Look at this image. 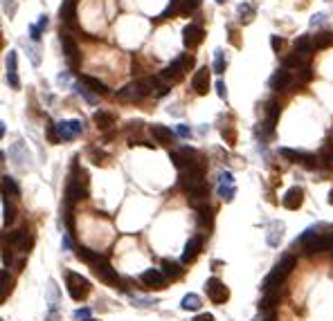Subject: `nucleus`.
Wrapping results in <instances>:
<instances>
[{
	"mask_svg": "<svg viewBox=\"0 0 333 321\" xmlns=\"http://www.w3.org/2000/svg\"><path fill=\"white\" fill-rule=\"evenodd\" d=\"M9 243H12V247H16V250H20V252H27L29 247H32V238L27 236V231L25 229L12 231V234H9Z\"/></svg>",
	"mask_w": 333,
	"mask_h": 321,
	"instance_id": "13",
	"label": "nucleus"
},
{
	"mask_svg": "<svg viewBox=\"0 0 333 321\" xmlns=\"http://www.w3.org/2000/svg\"><path fill=\"white\" fill-rule=\"evenodd\" d=\"M288 84H290V72H286V70H277L270 76V88H273V90H284Z\"/></svg>",
	"mask_w": 333,
	"mask_h": 321,
	"instance_id": "18",
	"label": "nucleus"
},
{
	"mask_svg": "<svg viewBox=\"0 0 333 321\" xmlns=\"http://www.w3.org/2000/svg\"><path fill=\"white\" fill-rule=\"evenodd\" d=\"M59 16L65 25H75V18H77V0H63L59 9Z\"/></svg>",
	"mask_w": 333,
	"mask_h": 321,
	"instance_id": "14",
	"label": "nucleus"
},
{
	"mask_svg": "<svg viewBox=\"0 0 333 321\" xmlns=\"http://www.w3.org/2000/svg\"><path fill=\"white\" fill-rule=\"evenodd\" d=\"M36 27H39L41 32H43V29L48 27V16H41V18H39V23H36Z\"/></svg>",
	"mask_w": 333,
	"mask_h": 321,
	"instance_id": "50",
	"label": "nucleus"
},
{
	"mask_svg": "<svg viewBox=\"0 0 333 321\" xmlns=\"http://www.w3.org/2000/svg\"><path fill=\"white\" fill-rule=\"evenodd\" d=\"M198 214H201V225H210V222H212V209H210V207H207V205H201L198 207Z\"/></svg>",
	"mask_w": 333,
	"mask_h": 321,
	"instance_id": "36",
	"label": "nucleus"
},
{
	"mask_svg": "<svg viewBox=\"0 0 333 321\" xmlns=\"http://www.w3.org/2000/svg\"><path fill=\"white\" fill-rule=\"evenodd\" d=\"M331 45H333V34H331V32H320V34H315L313 48H317V50H326V48H331Z\"/></svg>",
	"mask_w": 333,
	"mask_h": 321,
	"instance_id": "23",
	"label": "nucleus"
},
{
	"mask_svg": "<svg viewBox=\"0 0 333 321\" xmlns=\"http://www.w3.org/2000/svg\"><path fill=\"white\" fill-rule=\"evenodd\" d=\"M3 211H5L3 222H5V225H9V222L14 220V209H12V205L7 203V195H3Z\"/></svg>",
	"mask_w": 333,
	"mask_h": 321,
	"instance_id": "34",
	"label": "nucleus"
},
{
	"mask_svg": "<svg viewBox=\"0 0 333 321\" xmlns=\"http://www.w3.org/2000/svg\"><path fill=\"white\" fill-rule=\"evenodd\" d=\"M216 92H218V97H221V99H225V97H227V88H225L223 81H216Z\"/></svg>",
	"mask_w": 333,
	"mask_h": 321,
	"instance_id": "46",
	"label": "nucleus"
},
{
	"mask_svg": "<svg viewBox=\"0 0 333 321\" xmlns=\"http://www.w3.org/2000/svg\"><path fill=\"white\" fill-rule=\"evenodd\" d=\"M56 128H59V135L61 139H75L79 133L83 131V126H81V122H61V124H56Z\"/></svg>",
	"mask_w": 333,
	"mask_h": 321,
	"instance_id": "12",
	"label": "nucleus"
},
{
	"mask_svg": "<svg viewBox=\"0 0 333 321\" xmlns=\"http://www.w3.org/2000/svg\"><path fill=\"white\" fill-rule=\"evenodd\" d=\"M266 112H268V126L273 128L275 122H277V117H279V103L277 101H270L268 108H266Z\"/></svg>",
	"mask_w": 333,
	"mask_h": 321,
	"instance_id": "30",
	"label": "nucleus"
},
{
	"mask_svg": "<svg viewBox=\"0 0 333 321\" xmlns=\"http://www.w3.org/2000/svg\"><path fill=\"white\" fill-rule=\"evenodd\" d=\"M302 164H304L306 169H315L317 167V157L313 153H304V157H302Z\"/></svg>",
	"mask_w": 333,
	"mask_h": 321,
	"instance_id": "38",
	"label": "nucleus"
},
{
	"mask_svg": "<svg viewBox=\"0 0 333 321\" xmlns=\"http://www.w3.org/2000/svg\"><path fill=\"white\" fill-rule=\"evenodd\" d=\"M7 81L12 88H20V81L16 74V52H9L7 54Z\"/></svg>",
	"mask_w": 333,
	"mask_h": 321,
	"instance_id": "15",
	"label": "nucleus"
},
{
	"mask_svg": "<svg viewBox=\"0 0 333 321\" xmlns=\"http://www.w3.org/2000/svg\"><path fill=\"white\" fill-rule=\"evenodd\" d=\"M14 12H16V5H14V0H5V14L14 16Z\"/></svg>",
	"mask_w": 333,
	"mask_h": 321,
	"instance_id": "47",
	"label": "nucleus"
},
{
	"mask_svg": "<svg viewBox=\"0 0 333 321\" xmlns=\"http://www.w3.org/2000/svg\"><path fill=\"white\" fill-rule=\"evenodd\" d=\"M3 191H5V195H7V193L18 195V193H20L18 184L14 182V178H9V175H5V178H3Z\"/></svg>",
	"mask_w": 333,
	"mask_h": 321,
	"instance_id": "29",
	"label": "nucleus"
},
{
	"mask_svg": "<svg viewBox=\"0 0 333 321\" xmlns=\"http://www.w3.org/2000/svg\"><path fill=\"white\" fill-rule=\"evenodd\" d=\"M203 36H205V32H203L201 25H187V27L183 29V43L189 50H194L203 43Z\"/></svg>",
	"mask_w": 333,
	"mask_h": 321,
	"instance_id": "6",
	"label": "nucleus"
},
{
	"mask_svg": "<svg viewBox=\"0 0 333 321\" xmlns=\"http://www.w3.org/2000/svg\"><path fill=\"white\" fill-rule=\"evenodd\" d=\"M279 155L286 159H290V162H302V157H304V153L299 151H290V148H279Z\"/></svg>",
	"mask_w": 333,
	"mask_h": 321,
	"instance_id": "33",
	"label": "nucleus"
},
{
	"mask_svg": "<svg viewBox=\"0 0 333 321\" xmlns=\"http://www.w3.org/2000/svg\"><path fill=\"white\" fill-rule=\"evenodd\" d=\"M65 288H68L70 299H75V301H83L92 290L90 281H88L86 276H81V274H77V272H65Z\"/></svg>",
	"mask_w": 333,
	"mask_h": 321,
	"instance_id": "3",
	"label": "nucleus"
},
{
	"mask_svg": "<svg viewBox=\"0 0 333 321\" xmlns=\"http://www.w3.org/2000/svg\"><path fill=\"white\" fill-rule=\"evenodd\" d=\"M81 81L88 88H92V92H97V95H106V92H108V88L104 86L99 79H95V76H81Z\"/></svg>",
	"mask_w": 333,
	"mask_h": 321,
	"instance_id": "25",
	"label": "nucleus"
},
{
	"mask_svg": "<svg viewBox=\"0 0 333 321\" xmlns=\"http://www.w3.org/2000/svg\"><path fill=\"white\" fill-rule=\"evenodd\" d=\"M176 133H178L180 137H189L191 135V128L185 126V124H178V126H176Z\"/></svg>",
	"mask_w": 333,
	"mask_h": 321,
	"instance_id": "42",
	"label": "nucleus"
},
{
	"mask_svg": "<svg viewBox=\"0 0 333 321\" xmlns=\"http://www.w3.org/2000/svg\"><path fill=\"white\" fill-rule=\"evenodd\" d=\"M77 258H79V261H86L88 265L92 267V272L99 276V281L108 283V286H117V283H119L117 272L113 270V265L102 256V254L90 252L88 247H79V250H77Z\"/></svg>",
	"mask_w": 333,
	"mask_h": 321,
	"instance_id": "1",
	"label": "nucleus"
},
{
	"mask_svg": "<svg viewBox=\"0 0 333 321\" xmlns=\"http://www.w3.org/2000/svg\"><path fill=\"white\" fill-rule=\"evenodd\" d=\"M176 61H178V63L183 65V68H185V72L189 70L191 65H194V56H189V54H180V56H178V59H176Z\"/></svg>",
	"mask_w": 333,
	"mask_h": 321,
	"instance_id": "39",
	"label": "nucleus"
},
{
	"mask_svg": "<svg viewBox=\"0 0 333 321\" xmlns=\"http://www.w3.org/2000/svg\"><path fill=\"white\" fill-rule=\"evenodd\" d=\"M198 7H201V0H180V12L183 14H189Z\"/></svg>",
	"mask_w": 333,
	"mask_h": 321,
	"instance_id": "35",
	"label": "nucleus"
},
{
	"mask_svg": "<svg viewBox=\"0 0 333 321\" xmlns=\"http://www.w3.org/2000/svg\"><path fill=\"white\" fill-rule=\"evenodd\" d=\"M275 303H279V292L270 290V292H266V297H263V301H261V310H270Z\"/></svg>",
	"mask_w": 333,
	"mask_h": 321,
	"instance_id": "31",
	"label": "nucleus"
},
{
	"mask_svg": "<svg viewBox=\"0 0 333 321\" xmlns=\"http://www.w3.org/2000/svg\"><path fill=\"white\" fill-rule=\"evenodd\" d=\"M329 203L333 205V189H331V193H329Z\"/></svg>",
	"mask_w": 333,
	"mask_h": 321,
	"instance_id": "54",
	"label": "nucleus"
},
{
	"mask_svg": "<svg viewBox=\"0 0 333 321\" xmlns=\"http://www.w3.org/2000/svg\"><path fill=\"white\" fill-rule=\"evenodd\" d=\"M324 20V14H317V16H313V20H311V25H317V23H322Z\"/></svg>",
	"mask_w": 333,
	"mask_h": 321,
	"instance_id": "52",
	"label": "nucleus"
},
{
	"mask_svg": "<svg viewBox=\"0 0 333 321\" xmlns=\"http://www.w3.org/2000/svg\"><path fill=\"white\" fill-rule=\"evenodd\" d=\"M92 119H95V124H97L99 131H108L111 126H115V117H113L111 112H106V110H97Z\"/></svg>",
	"mask_w": 333,
	"mask_h": 321,
	"instance_id": "19",
	"label": "nucleus"
},
{
	"mask_svg": "<svg viewBox=\"0 0 333 321\" xmlns=\"http://www.w3.org/2000/svg\"><path fill=\"white\" fill-rule=\"evenodd\" d=\"M88 321H97V319H88Z\"/></svg>",
	"mask_w": 333,
	"mask_h": 321,
	"instance_id": "56",
	"label": "nucleus"
},
{
	"mask_svg": "<svg viewBox=\"0 0 333 321\" xmlns=\"http://www.w3.org/2000/svg\"><path fill=\"white\" fill-rule=\"evenodd\" d=\"M282 236H284V222H279V220L270 222V227H268V245L277 247L279 240H282Z\"/></svg>",
	"mask_w": 333,
	"mask_h": 321,
	"instance_id": "17",
	"label": "nucleus"
},
{
	"mask_svg": "<svg viewBox=\"0 0 333 321\" xmlns=\"http://www.w3.org/2000/svg\"><path fill=\"white\" fill-rule=\"evenodd\" d=\"M302 79H304V81L311 79V68H309V65H304V68H302Z\"/></svg>",
	"mask_w": 333,
	"mask_h": 321,
	"instance_id": "51",
	"label": "nucleus"
},
{
	"mask_svg": "<svg viewBox=\"0 0 333 321\" xmlns=\"http://www.w3.org/2000/svg\"><path fill=\"white\" fill-rule=\"evenodd\" d=\"M263 321H275V312H268V317L263 319Z\"/></svg>",
	"mask_w": 333,
	"mask_h": 321,
	"instance_id": "53",
	"label": "nucleus"
},
{
	"mask_svg": "<svg viewBox=\"0 0 333 321\" xmlns=\"http://www.w3.org/2000/svg\"><path fill=\"white\" fill-rule=\"evenodd\" d=\"M142 283L147 288H155V290H162L166 286V276L162 270H144L142 272Z\"/></svg>",
	"mask_w": 333,
	"mask_h": 321,
	"instance_id": "7",
	"label": "nucleus"
},
{
	"mask_svg": "<svg viewBox=\"0 0 333 321\" xmlns=\"http://www.w3.org/2000/svg\"><path fill=\"white\" fill-rule=\"evenodd\" d=\"M234 193H237L234 184H218V195H221L223 200H232Z\"/></svg>",
	"mask_w": 333,
	"mask_h": 321,
	"instance_id": "32",
	"label": "nucleus"
},
{
	"mask_svg": "<svg viewBox=\"0 0 333 321\" xmlns=\"http://www.w3.org/2000/svg\"><path fill=\"white\" fill-rule=\"evenodd\" d=\"M75 319L77 321H88V319H90V310H88V308H83V310H77V312H75Z\"/></svg>",
	"mask_w": 333,
	"mask_h": 321,
	"instance_id": "44",
	"label": "nucleus"
},
{
	"mask_svg": "<svg viewBox=\"0 0 333 321\" xmlns=\"http://www.w3.org/2000/svg\"><path fill=\"white\" fill-rule=\"evenodd\" d=\"M221 135H223V139H225L227 144H230V146H232V144H237V131H234L232 126H225V128H223Z\"/></svg>",
	"mask_w": 333,
	"mask_h": 321,
	"instance_id": "37",
	"label": "nucleus"
},
{
	"mask_svg": "<svg viewBox=\"0 0 333 321\" xmlns=\"http://www.w3.org/2000/svg\"><path fill=\"white\" fill-rule=\"evenodd\" d=\"M45 135H48V142H50V144H59V142H61L59 128H56V124H52V122L45 124Z\"/></svg>",
	"mask_w": 333,
	"mask_h": 321,
	"instance_id": "26",
	"label": "nucleus"
},
{
	"mask_svg": "<svg viewBox=\"0 0 333 321\" xmlns=\"http://www.w3.org/2000/svg\"><path fill=\"white\" fill-rule=\"evenodd\" d=\"M142 97H147V95H144V90H142V86H140V81L124 86L122 90L117 92V99H119V101H140Z\"/></svg>",
	"mask_w": 333,
	"mask_h": 321,
	"instance_id": "8",
	"label": "nucleus"
},
{
	"mask_svg": "<svg viewBox=\"0 0 333 321\" xmlns=\"http://www.w3.org/2000/svg\"><path fill=\"white\" fill-rule=\"evenodd\" d=\"M284 207L286 209H290V211H297L302 203H304V191L299 189V186H290L288 191H286V195H284Z\"/></svg>",
	"mask_w": 333,
	"mask_h": 321,
	"instance_id": "9",
	"label": "nucleus"
},
{
	"mask_svg": "<svg viewBox=\"0 0 333 321\" xmlns=\"http://www.w3.org/2000/svg\"><path fill=\"white\" fill-rule=\"evenodd\" d=\"M162 272L166 278H171V281H176V278L183 276V270H180V265L176 261H171V258H164L162 261Z\"/></svg>",
	"mask_w": 333,
	"mask_h": 321,
	"instance_id": "20",
	"label": "nucleus"
},
{
	"mask_svg": "<svg viewBox=\"0 0 333 321\" xmlns=\"http://www.w3.org/2000/svg\"><path fill=\"white\" fill-rule=\"evenodd\" d=\"M282 45H284V41L279 38V36H270V48H273L275 52L282 50Z\"/></svg>",
	"mask_w": 333,
	"mask_h": 321,
	"instance_id": "43",
	"label": "nucleus"
},
{
	"mask_svg": "<svg viewBox=\"0 0 333 321\" xmlns=\"http://www.w3.org/2000/svg\"><path fill=\"white\" fill-rule=\"evenodd\" d=\"M201 305H203L201 303V297H198V294H194V292L185 294L183 301H180V308H183V310H198Z\"/></svg>",
	"mask_w": 333,
	"mask_h": 321,
	"instance_id": "24",
	"label": "nucleus"
},
{
	"mask_svg": "<svg viewBox=\"0 0 333 321\" xmlns=\"http://www.w3.org/2000/svg\"><path fill=\"white\" fill-rule=\"evenodd\" d=\"M191 86H194L196 95H207V90H210V70L201 68L191 79Z\"/></svg>",
	"mask_w": 333,
	"mask_h": 321,
	"instance_id": "11",
	"label": "nucleus"
},
{
	"mask_svg": "<svg viewBox=\"0 0 333 321\" xmlns=\"http://www.w3.org/2000/svg\"><path fill=\"white\" fill-rule=\"evenodd\" d=\"M225 65H227V61H225L223 50H216L214 52V72L216 74H223V72H225Z\"/></svg>",
	"mask_w": 333,
	"mask_h": 321,
	"instance_id": "27",
	"label": "nucleus"
},
{
	"mask_svg": "<svg viewBox=\"0 0 333 321\" xmlns=\"http://www.w3.org/2000/svg\"><path fill=\"white\" fill-rule=\"evenodd\" d=\"M77 92L86 97V101H88V103H95V101H97V99H95V95H90V90H86L83 86H77Z\"/></svg>",
	"mask_w": 333,
	"mask_h": 321,
	"instance_id": "41",
	"label": "nucleus"
},
{
	"mask_svg": "<svg viewBox=\"0 0 333 321\" xmlns=\"http://www.w3.org/2000/svg\"><path fill=\"white\" fill-rule=\"evenodd\" d=\"M205 292H207V297H210V301H214V303H225L227 299H230V290H227L225 283L216 276L207 278Z\"/></svg>",
	"mask_w": 333,
	"mask_h": 321,
	"instance_id": "4",
	"label": "nucleus"
},
{
	"mask_svg": "<svg viewBox=\"0 0 333 321\" xmlns=\"http://www.w3.org/2000/svg\"><path fill=\"white\" fill-rule=\"evenodd\" d=\"M216 3H221V5H223V3H225V0H216Z\"/></svg>",
	"mask_w": 333,
	"mask_h": 321,
	"instance_id": "55",
	"label": "nucleus"
},
{
	"mask_svg": "<svg viewBox=\"0 0 333 321\" xmlns=\"http://www.w3.org/2000/svg\"><path fill=\"white\" fill-rule=\"evenodd\" d=\"M183 76H185V68L178 63V61H174V63L166 65V68H164L162 72H160L158 79L162 81L164 86H169V84H178V81L183 79Z\"/></svg>",
	"mask_w": 333,
	"mask_h": 321,
	"instance_id": "5",
	"label": "nucleus"
},
{
	"mask_svg": "<svg viewBox=\"0 0 333 321\" xmlns=\"http://www.w3.org/2000/svg\"><path fill=\"white\" fill-rule=\"evenodd\" d=\"M293 267H295V256H290L288 254V256H284L282 261L273 267V272L266 276V281H263V292H270V290L282 286V281L293 272Z\"/></svg>",
	"mask_w": 333,
	"mask_h": 321,
	"instance_id": "2",
	"label": "nucleus"
},
{
	"mask_svg": "<svg viewBox=\"0 0 333 321\" xmlns=\"http://www.w3.org/2000/svg\"><path fill=\"white\" fill-rule=\"evenodd\" d=\"M178 5H180V0H169V7L164 9V14H162V16H160V18H166V16H169L171 12H174L176 7H178Z\"/></svg>",
	"mask_w": 333,
	"mask_h": 321,
	"instance_id": "45",
	"label": "nucleus"
},
{
	"mask_svg": "<svg viewBox=\"0 0 333 321\" xmlns=\"http://www.w3.org/2000/svg\"><path fill=\"white\" fill-rule=\"evenodd\" d=\"M239 16H241L243 23H250V20L254 18V7L250 3H243V5H239Z\"/></svg>",
	"mask_w": 333,
	"mask_h": 321,
	"instance_id": "28",
	"label": "nucleus"
},
{
	"mask_svg": "<svg viewBox=\"0 0 333 321\" xmlns=\"http://www.w3.org/2000/svg\"><path fill=\"white\" fill-rule=\"evenodd\" d=\"M61 45H63V54L68 56V61H70L72 65L79 63V50H77V43L72 41L70 34L61 32Z\"/></svg>",
	"mask_w": 333,
	"mask_h": 321,
	"instance_id": "10",
	"label": "nucleus"
},
{
	"mask_svg": "<svg viewBox=\"0 0 333 321\" xmlns=\"http://www.w3.org/2000/svg\"><path fill=\"white\" fill-rule=\"evenodd\" d=\"M90 155H92V162L95 164H104V159H106V155H104L99 148H90Z\"/></svg>",
	"mask_w": 333,
	"mask_h": 321,
	"instance_id": "40",
	"label": "nucleus"
},
{
	"mask_svg": "<svg viewBox=\"0 0 333 321\" xmlns=\"http://www.w3.org/2000/svg\"><path fill=\"white\" fill-rule=\"evenodd\" d=\"M29 34H32V41H39V38H41V29L36 27V25H32V27H29Z\"/></svg>",
	"mask_w": 333,
	"mask_h": 321,
	"instance_id": "49",
	"label": "nucleus"
},
{
	"mask_svg": "<svg viewBox=\"0 0 333 321\" xmlns=\"http://www.w3.org/2000/svg\"><path fill=\"white\" fill-rule=\"evenodd\" d=\"M313 50H315V48H313V43H311L309 36H299V38L295 41V52L304 56L306 61H309V56H311V52H313Z\"/></svg>",
	"mask_w": 333,
	"mask_h": 321,
	"instance_id": "21",
	"label": "nucleus"
},
{
	"mask_svg": "<svg viewBox=\"0 0 333 321\" xmlns=\"http://www.w3.org/2000/svg\"><path fill=\"white\" fill-rule=\"evenodd\" d=\"M191 321H214V317H212V314H207V312H203V314H196Z\"/></svg>",
	"mask_w": 333,
	"mask_h": 321,
	"instance_id": "48",
	"label": "nucleus"
},
{
	"mask_svg": "<svg viewBox=\"0 0 333 321\" xmlns=\"http://www.w3.org/2000/svg\"><path fill=\"white\" fill-rule=\"evenodd\" d=\"M151 133H153V137L158 139V142H162V144H166V142H171V139H174L171 128L162 126V124H153V126H151Z\"/></svg>",
	"mask_w": 333,
	"mask_h": 321,
	"instance_id": "22",
	"label": "nucleus"
},
{
	"mask_svg": "<svg viewBox=\"0 0 333 321\" xmlns=\"http://www.w3.org/2000/svg\"><path fill=\"white\" fill-rule=\"evenodd\" d=\"M198 252H201V238H189V240H187V245H185V252H183V263L196 261Z\"/></svg>",
	"mask_w": 333,
	"mask_h": 321,
	"instance_id": "16",
	"label": "nucleus"
}]
</instances>
